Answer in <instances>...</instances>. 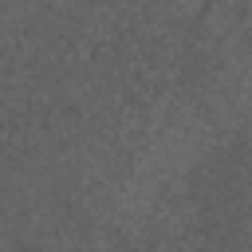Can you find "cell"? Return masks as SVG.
I'll return each mask as SVG.
<instances>
[{
  "label": "cell",
  "mask_w": 252,
  "mask_h": 252,
  "mask_svg": "<svg viewBox=\"0 0 252 252\" xmlns=\"http://www.w3.org/2000/svg\"><path fill=\"white\" fill-rule=\"evenodd\" d=\"M240 248L252 252V193L244 201V213H240Z\"/></svg>",
  "instance_id": "cell-1"
}]
</instances>
